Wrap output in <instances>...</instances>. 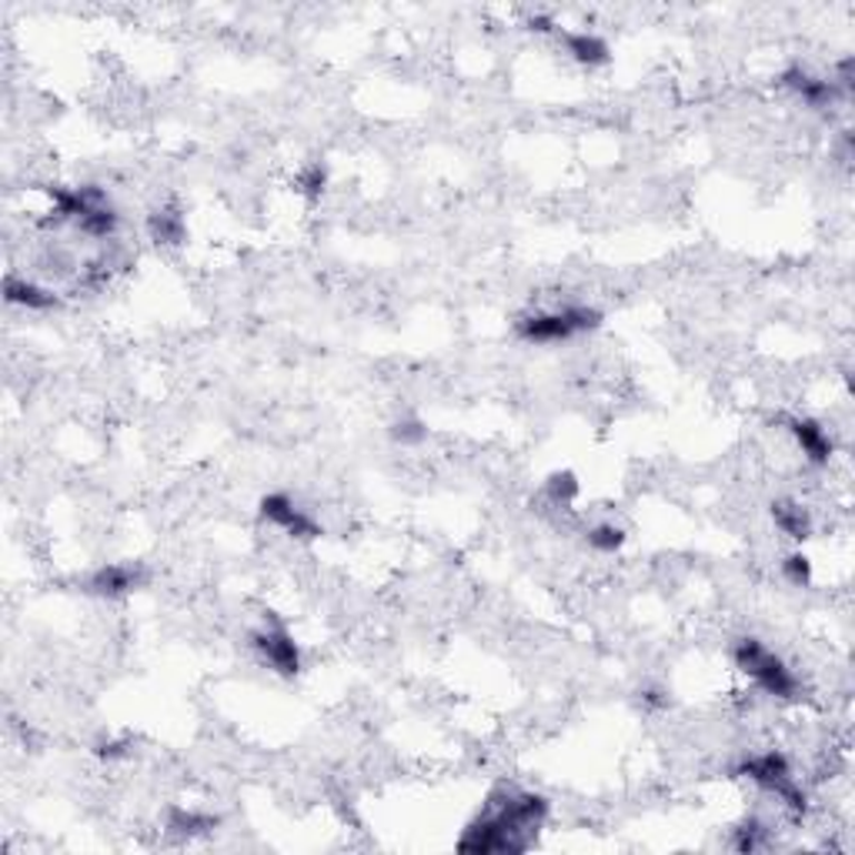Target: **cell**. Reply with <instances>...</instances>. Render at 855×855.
Returning <instances> with one entry per match:
<instances>
[{"instance_id": "7402d4cb", "label": "cell", "mask_w": 855, "mask_h": 855, "mask_svg": "<svg viewBox=\"0 0 855 855\" xmlns=\"http://www.w3.org/2000/svg\"><path fill=\"white\" fill-rule=\"evenodd\" d=\"M130 751H134V741H130V738H100V741L94 745V755H97L100 761H124V758H130Z\"/></svg>"}, {"instance_id": "9a60e30c", "label": "cell", "mask_w": 855, "mask_h": 855, "mask_svg": "<svg viewBox=\"0 0 855 855\" xmlns=\"http://www.w3.org/2000/svg\"><path fill=\"white\" fill-rule=\"evenodd\" d=\"M220 825V818L214 812H200V808H184L174 805L167 812V832L177 838H197V835H210Z\"/></svg>"}, {"instance_id": "8fae6325", "label": "cell", "mask_w": 855, "mask_h": 855, "mask_svg": "<svg viewBox=\"0 0 855 855\" xmlns=\"http://www.w3.org/2000/svg\"><path fill=\"white\" fill-rule=\"evenodd\" d=\"M3 297L7 304L13 307H23V311H33V314H47V311H57L60 307V294L33 277H23V274H7L3 277Z\"/></svg>"}, {"instance_id": "ac0fdd59", "label": "cell", "mask_w": 855, "mask_h": 855, "mask_svg": "<svg viewBox=\"0 0 855 855\" xmlns=\"http://www.w3.org/2000/svg\"><path fill=\"white\" fill-rule=\"evenodd\" d=\"M327 164H321V160H311V164H304L301 170H297V177H294V190L301 194V197H307V200H314V197H321L324 190H327Z\"/></svg>"}, {"instance_id": "d6986e66", "label": "cell", "mask_w": 855, "mask_h": 855, "mask_svg": "<svg viewBox=\"0 0 855 855\" xmlns=\"http://www.w3.org/2000/svg\"><path fill=\"white\" fill-rule=\"evenodd\" d=\"M578 491H581V484H578L574 471H551V474L544 478V494H548V501L558 504V508H568V504L578 498Z\"/></svg>"}, {"instance_id": "9c48e42d", "label": "cell", "mask_w": 855, "mask_h": 855, "mask_svg": "<svg viewBox=\"0 0 855 855\" xmlns=\"http://www.w3.org/2000/svg\"><path fill=\"white\" fill-rule=\"evenodd\" d=\"M778 83H782L795 100H802L808 110H832V107H838L842 100H848V97L835 87L832 77H822V73H815V70H808V67H802V63L785 67V70L778 73Z\"/></svg>"}, {"instance_id": "7a4b0ae2", "label": "cell", "mask_w": 855, "mask_h": 855, "mask_svg": "<svg viewBox=\"0 0 855 855\" xmlns=\"http://www.w3.org/2000/svg\"><path fill=\"white\" fill-rule=\"evenodd\" d=\"M43 190L50 197L53 220H67L94 240H110L117 234L120 210L114 207L107 187H100V184H73V187L50 184Z\"/></svg>"}, {"instance_id": "2e32d148", "label": "cell", "mask_w": 855, "mask_h": 855, "mask_svg": "<svg viewBox=\"0 0 855 855\" xmlns=\"http://www.w3.org/2000/svg\"><path fill=\"white\" fill-rule=\"evenodd\" d=\"M625 528L621 524H615V521H598V524H591L588 531H584V544L591 548V551H598V554H615L621 544H625Z\"/></svg>"}, {"instance_id": "3957f363", "label": "cell", "mask_w": 855, "mask_h": 855, "mask_svg": "<svg viewBox=\"0 0 855 855\" xmlns=\"http://www.w3.org/2000/svg\"><path fill=\"white\" fill-rule=\"evenodd\" d=\"M731 661L741 675H748L755 681V688L775 701H802L805 685L795 675V668L775 651L768 648L761 638L755 635H741L731 641Z\"/></svg>"}, {"instance_id": "30bf717a", "label": "cell", "mask_w": 855, "mask_h": 855, "mask_svg": "<svg viewBox=\"0 0 855 855\" xmlns=\"http://www.w3.org/2000/svg\"><path fill=\"white\" fill-rule=\"evenodd\" d=\"M782 424H785V431L792 434L795 448L802 451V458H805L812 468H828V461L835 458V438L828 434V428H825L818 417L788 414Z\"/></svg>"}, {"instance_id": "e0dca14e", "label": "cell", "mask_w": 855, "mask_h": 855, "mask_svg": "<svg viewBox=\"0 0 855 855\" xmlns=\"http://www.w3.org/2000/svg\"><path fill=\"white\" fill-rule=\"evenodd\" d=\"M765 842H768V828H765V822L755 818V815L741 818V822L731 828V838H728V845H731L735 852H758Z\"/></svg>"}, {"instance_id": "5bb4252c", "label": "cell", "mask_w": 855, "mask_h": 855, "mask_svg": "<svg viewBox=\"0 0 855 855\" xmlns=\"http://www.w3.org/2000/svg\"><path fill=\"white\" fill-rule=\"evenodd\" d=\"M768 514H772V521H775V528L785 534V538H792V541H808L812 538V531H815V521H812V511L802 504V501H795V498H775L772 501V508H768Z\"/></svg>"}, {"instance_id": "52a82bcc", "label": "cell", "mask_w": 855, "mask_h": 855, "mask_svg": "<svg viewBox=\"0 0 855 855\" xmlns=\"http://www.w3.org/2000/svg\"><path fill=\"white\" fill-rule=\"evenodd\" d=\"M257 514L264 524L277 528L281 534L294 538V541H317L324 534V524L307 511L301 508L287 491H271L257 501Z\"/></svg>"}, {"instance_id": "cb8c5ba5", "label": "cell", "mask_w": 855, "mask_h": 855, "mask_svg": "<svg viewBox=\"0 0 855 855\" xmlns=\"http://www.w3.org/2000/svg\"><path fill=\"white\" fill-rule=\"evenodd\" d=\"M528 30H534V33H554L558 23H554L551 13H531V17H528Z\"/></svg>"}, {"instance_id": "5b68a950", "label": "cell", "mask_w": 855, "mask_h": 855, "mask_svg": "<svg viewBox=\"0 0 855 855\" xmlns=\"http://www.w3.org/2000/svg\"><path fill=\"white\" fill-rule=\"evenodd\" d=\"M735 775L758 785L761 792L775 795L792 815H805L808 812V795L805 788L795 782V772H792V761L785 751L778 748H765V751H755V755H745L738 765H735Z\"/></svg>"}, {"instance_id": "7c38bea8", "label": "cell", "mask_w": 855, "mask_h": 855, "mask_svg": "<svg viewBox=\"0 0 855 855\" xmlns=\"http://www.w3.org/2000/svg\"><path fill=\"white\" fill-rule=\"evenodd\" d=\"M558 40L564 53L584 70H598L611 63V43L594 30H558Z\"/></svg>"}, {"instance_id": "44dd1931", "label": "cell", "mask_w": 855, "mask_h": 855, "mask_svg": "<svg viewBox=\"0 0 855 855\" xmlns=\"http://www.w3.org/2000/svg\"><path fill=\"white\" fill-rule=\"evenodd\" d=\"M778 568H782V578L792 588H808L812 584V558L805 551H788Z\"/></svg>"}, {"instance_id": "277c9868", "label": "cell", "mask_w": 855, "mask_h": 855, "mask_svg": "<svg viewBox=\"0 0 855 855\" xmlns=\"http://www.w3.org/2000/svg\"><path fill=\"white\" fill-rule=\"evenodd\" d=\"M605 314L594 304H561V307H538L514 321V337L521 344L548 347V344H568L574 337H584L598 331Z\"/></svg>"}, {"instance_id": "603a6c76", "label": "cell", "mask_w": 855, "mask_h": 855, "mask_svg": "<svg viewBox=\"0 0 855 855\" xmlns=\"http://www.w3.org/2000/svg\"><path fill=\"white\" fill-rule=\"evenodd\" d=\"M638 701H641V708H648V711H665V708L671 705L668 691L658 688V685H645V688L638 691Z\"/></svg>"}, {"instance_id": "4fadbf2b", "label": "cell", "mask_w": 855, "mask_h": 855, "mask_svg": "<svg viewBox=\"0 0 855 855\" xmlns=\"http://www.w3.org/2000/svg\"><path fill=\"white\" fill-rule=\"evenodd\" d=\"M147 227V237L157 244V247H180L187 240V217L177 204H160L147 214L144 220Z\"/></svg>"}, {"instance_id": "8992f818", "label": "cell", "mask_w": 855, "mask_h": 855, "mask_svg": "<svg viewBox=\"0 0 855 855\" xmlns=\"http://www.w3.org/2000/svg\"><path fill=\"white\" fill-rule=\"evenodd\" d=\"M254 655L281 678H297L304 671V651L301 645L294 641L291 628L274 615V611H264V621L257 628H250L247 635Z\"/></svg>"}, {"instance_id": "ba28073f", "label": "cell", "mask_w": 855, "mask_h": 855, "mask_svg": "<svg viewBox=\"0 0 855 855\" xmlns=\"http://www.w3.org/2000/svg\"><path fill=\"white\" fill-rule=\"evenodd\" d=\"M147 584H150V568L144 561H107V564H97L80 581V591L94 594V598L117 601V598H127V594L147 588Z\"/></svg>"}, {"instance_id": "ffe728a7", "label": "cell", "mask_w": 855, "mask_h": 855, "mask_svg": "<svg viewBox=\"0 0 855 855\" xmlns=\"http://www.w3.org/2000/svg\"><path fill=\"white\" fill-rule=\"evenodd\" d=\"M424 438H428V424L417 414H401V417L391 421V441L394 444L417 448V444H424Z\"/></svg>"}, {"instance_id": "6da1fadb", "label": "cell", "mask_w": 855, "mask_h": 855, "mask_svg": "<svg viewBox=\"0 0 855 855\" xmlns=\"http://www.w3.org/2000/svg\"><path fill=\"white\" fill-rule=\"evenodd\" d=\"M551 815V802L541 792L498 785L481 812L464 825L458 852L468 855H521L534 845L538 832Z\"/></svg>"}]
</instances>
